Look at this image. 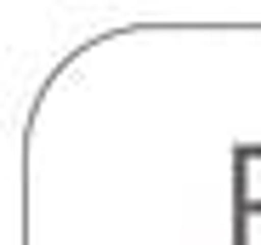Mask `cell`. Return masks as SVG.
<instances>
[{
    "label": "cell",
    "mask_w": 261,
    "mask_h": 245,
    "mask_svg": "<svg viewBox=\"0 0 261 245\" xmlns=\"http://www.w3.org/2000/svg\"><path fill=\"white\" fill-rule=\"evenodd\" d=\"M250 217H261V143L233 148V245H250Z\"/></svg>",
    "instance_id": "1"
}]
</instances>
